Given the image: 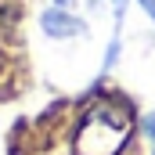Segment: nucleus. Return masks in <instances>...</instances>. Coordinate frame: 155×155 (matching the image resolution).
I'll return each instance as SVG.
<instances>
[{
	"label": "nucleus",
	"instance_id": "39448f33",
	"mask_svg": "<svg viewBox=\"0 0 155 155\" xmlns=\"http://www.w3.org/2000/svg\"><path fill=\"white\" fill-rule=\"evenodd\" d=\"M54 4H58L61 11H69V7H72V0H54Z\"/></svg>",
	"mask_w": 155,
	"mask_h": 155
},
{
	"label": "nucleus",
	"instance_id": "f257e3e1",
	"mask_svg": "<svg viewBox=\"0 0 155 155\" xmlns=\"http://www.w3.org/2000/svg\"><path fill=\"white\" fill-rule=\"evenodd\" d=\"M141 130V119L123 97L94 101L76 126V155H123Z\"/></svg>",
	"mask_w": 155,
	"mask_h": 155
},
{
	"label": "nucleus",
	"instance_id": "7ed1b4c3",
	"mask_svg": "<svg viewBox=\"0 0 155 155\" xmlns=\"http://www.w3.org/2000/svg\"><path fill=\"white\" fill-rule=\"evenodd\" d=\"M141 134H144V141H148V148L155 155V112H144L141 116Z\"/></svg>",
	"mask_w": 155,
	"mask_h": 155
},
{
	"label": "nucleus",
	"instance_id": "20e7f679",
	"mask_svg": "<svg viewBox=\"0 0 155 155\" xmlns=\"http://www.w3.org/2000/svg\"><path fill=\"white\" fill-rule=\"evenodd\" d=\"M137 4H141V7H144V11H148V15L155 18V0H137Z\"/></svg>",
	"mask_w": 155,
	"mask_h": 155
},
{
	"label": "nucleus",
	"instance_id": "f03ea898",
	"mask_svg": "<svg viewBox=\"0 0 155 155\" xmlns=\"http://www.w3.org/2000/svg\"><path fill=\"white\" fill-rule=\"evenodd\" d=\"M40 25H43V33H47V36H54V40H65V36H79V33H83V22H79L76 15L61 11V7H54V11H43Z\"/></svg>",
	"mask_w": 155,
	"mask_h": 155
}]
</instances>
